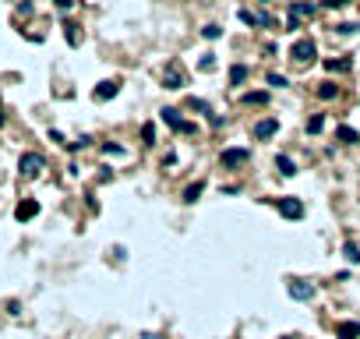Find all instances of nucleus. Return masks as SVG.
<instances>
[{
    "mask_svg": "<svg viewBox=\"0 0 360 339\" xmlns=\"http://www.w3.org/2000/svg\"><path fill=\"white\" fill-rule=\"evenodd\" d=\"M244 103H247V106H265V103H269V92H247Z\"/></svg>",
    "mask_w": 360,
    "mask_h": 339,
    "instance_id": "obj_18",
    "label": "nucleus"
},
{
    "mask_svg": "<svg viewBox=\"0 0 360 339\" xmlns=\"http://www.w3.org/2000/svg\"><path fill=\"white\" fill-rule=\"evenodd\" d=\"M103 152H106V156H124V148H120V145H110V141L103 145Z\"/></svg>",
    "mask_w": 360,
    "mask_h": 339,
    "instance_id": "obj_29",
    "label": "nucleus"
},
{
    "mask_svg": "<svg viewBox=\"0 0 360 339\" xmlns=\"http://www.w3.org/2000/svg\"><path fill=\"white\" fill-rule=\"evenodd\" d=\"M202 191H205V184H202V180L187 184V188H184V202H187V205H194L198 198H202Z\"/></svg>",
    "mask_w": 360,
    "mask_h": 339,
    "instance_id": "obj_12",
    "label": "nucleus"
},
{
    "mask_svg": "<svg viewBox=\"0 0 360 339\" xmlns=\"http://www.w3.org/2000/svg\"><path fill=\"white\" fill-rule=\"evenodd\" d=\"M4 120H7V117H4V110H0V128H4Z\"/></svg>",
    "mask_w": 360,
    "mask_h": 339,
    "instance_id": "obj_34",
    "label": "nucleus"
},
{
    "mask_svg": "<svg viewBox=\"0 0 360 339\" xmlns=\"http://www.w3.org/2000/svg\"><path fill=\"white\" fill-rule=\"evenodd\" d=\"M247 74H251L247 64H233V68H230V85H244V81H247Z\"/></svg>",
    "mask_w": 360,
    "mask_h": 339,
    "instance_id": "obj_11",
    "label": "nucleus"
},
{
    "mask_svg": "<svg viewBox=\"0 0 360 339\" xmlns=\"http://www.w3.org/2000/svg\"><path fill=\"white\" fill-rule=\"evenodd\" d=\"M329 71H350V60H325Z\"/></svg>",
    "mask_w": 360,
    "mask_h": 339,
    "instance_id": "obj_26",
    "label": "nucleus"
},
{
    "mask_svg": "<svg viewBox=\"0 0 360 339\" xmlns=\"http://www.w3.org/2000/svg\"><path fill=\"white\" fill-rule=\"evenodd\" d=\"M64 36H68V43H71V46H78V25L68 21V25H64Z\"/></svg>",
    "mask_w": 360,
    "mask_h": 339,
    "instance_id": "obj_24",
    "label": "nucleus"
},
{
    "mask_svg": "<svg viewBox=\"0 0 360 339\" xmlns=\"http://www.w3.org/2000/svg\"><path fill=\"white\" fill-rule=\"evenodd\" d=\"M202 36H205V39H219V36H222V28H219V25H205V28H202Z\"/></svg>",
    "mask_w": 360,
    "mask_h": 339,
    "instance_id": "obj_25",
    "label": "nucleus"
},
{
    "mask_svg": "<svg viewBox=\"0 0 360 339\" xmlns=\"http://www.w3.org/2000/svg\"><path fill=\"white\" fill-rule=\"evenodd\" d=\"M343 251H346V258H350L353 265L360 262V251H357V244H353V240H346V248H343Z\"/></svg>",
    "mask_w": 360,
    "mask_h": 339,
    "instance_id": "obj_23",
    "label": "nucleus"
},
{
    "mask_svg": "<svg viewBox=\"0 0 360 339\" xmlns=\"http://www.w3.org/2000/svg\"><path fill=\"white\" fill-rule=\"evenodd\" d=\"M53 4H57L60 11H71V4H74V0H53Z\"/></svg>",
    "mask_w": 360,
    "mask_h": 339,
    "instance_id": "obj_32",
    "label": "nucleus"
},
{
    "mask_svg": "<svg viewBox=\"0 0 360 339\" xmlns=\"http://www.w3.org/2000/svg\"><path fill=\"white\" fill-rule=\"evenodd\" d=\"M269 85H272V88H286L289 78H286V74H276V71H272V74H269Z\"/></svg>",
    "mask_w": 360,
    "mask_h": 339,
    "instance_id": "obj_21",
    "label": "nucleus"
},
{
    "mask_svg": "<svg viewBox=\"0 0 360 339\" xmlns=\"http://www.w3.org/2000/svg\"><path fill=\"white\" fill-rule=\"evenodd\" d=\"M276 131H279V120H258V124H254V138H261V141L272 138Z\"/></svg>",
    "mask_w": 360,
    "mask_h": 339,
    "instance_id": "obj_10",
    "label": "nucleus"
},
{
    "mask_svg": "<svg viewBox=\"0 0 360 339\" xmlns=\"http://www.w3.org/2000/svg\"><path fill=\"white\" fill-rule=\"evenodd\" d=\"M142 339H159V336H152V332H148V336H142Z\"/></svg>",
    "mask_w": 360,
    "mask_h": 339,
    "instance_id": "obj_35",
    "label": "nucleus"
},
{
    "mask_svg": "<svg viewBox=\"0 0 360 339\" xmlns=\"http://www.w3.org/2000/svg\"><path fill=\"white\" fill-rule=\"evenodd\" d=\"M283 339H293V336H283Z\"/></svg>",
    "mask_w": 360,
    "mask_h": 339,
    "instance_id": "obj_36",
    "label": "nucleus"
},
{
    "mask_svg": "<svg viewBox=\"0 0 360 339\" xmlns=\"http://www.w3.org/2000/svg\"><path fill=\"white\" fill-rule=\"evenodd\" d=\"M336 32H339V36H353V32H357V25H353V21H346V25H336Z\"/></svg>",
    "mask_w": 360,
    "mask_h": 339,
    "instance_id": "obj_28",
    "label": "nucleus"
},
{
    "mask_svg": "<svg viewBox=\"0 0 360 339\" xmlns=\"http://www.w3.org/2000/svg\"><path fill=\"white\" fill-rule=\"evenodd\" d=\"M336 339H360V322H339L336 325Z\"/></svg>",
    "mask_w": 360,
    "mask_h": 339,
    "instance_id": "obj_9",
    "label": "nucleus"
},
{
    "mask_svg": "<svg viewBox=\"0 0 360 339\" xmlns=\"http://www.w3.org/2000/svg\"><path fill=\"white\" fill-rule=\"evenodd\" d=\"M36 215H39V202H36V198H28V202H21L14 208V219H18V223H28V219H36Z\"/></svg>",
    "mask_w": 360,
    "mask_h": 339,
    "instance_id": "obj_6",
    "label": "nucleus"
},
{
    "mask_svg": "<svg viewBox=\"0 0 360 339\" xmlns=\"http://www.w3.org/2000/svg\"><path fill=\"white\" fill-rule=\"evenodd\" d=\"M43 166H46V159H43L39 152H25V156L18 159V173H21V177H36V173H43Z\"/></svg>",
    "mask_w": 360,
    "mask_h": 339,
    "instance_id": "obj_2",
    "label": "nucleus"
},
{
    "mask_svg": "<svg viewBox=\"0 0 360 339\" xmlns=\"http://www.w3.org/2000/svg\"><path fill=\"white\" fill-rule=\"evenodd\" d=\"M177 131H180V135H194V131H198V128H194V124H191V120H184V124H180V128H177Z\"/></svg>",
    "mask_w": 360,
    "mask_h": 339,
    "instance_id": "obj_30",
    "label": "nucleus"
},
{
    "mask_svg": "<svg viewBox=\"0 0 360 339\" xmlns=\"http://www.w3.org/2000/svg\"><path fill=\"white\" fill-rule=\"evenodd\" d=\"M336 96H339V85H336V81H321V85H318V99L329 103V99H336Z\"/></svg>",
    "mask_w": 360,
    "mask_h": 339,
    "instance_id": "obj_15",
    "label": "nucleus"
},
{
    "mask_svg": "<svg viewBox=\"0 0 360 339\" xmlns=\"http://www.w3.org/2000/svg\"><path fill=\"white\" fill-rule=\"evenodd\" d=\"M276 208H279V215H286V219H300V215H304V202H300V198H293V195L279 198Z\"/></svg>",
    "mask_w": 360,
    "mask_h": 339,
    "instance_id": "obj_3",
    "label": "nucleus"
},
{
    "mask_svg": "<svg viewBox=\"0 0 360 339\" xmlns=\"http://www.w3.org/2000/svg\"><path fill=\"white\" fill-rule=\"evenodd\" d=\"M216 68V60H212V53H205V57H202V71H212Z\"/></svg>",
    "mask_w": 360,
    "mask_h": 339,
    "instance_id": "obj_31",
    "label": "nucleus"
},
{
    "mask_svg": "<svg viewBox=\"0 0 360 339\" xmlns=\"http://www.w3.org/2000/svg\"><path fill=\"white\" fill-rule=\"evenodd\" d=\"M187 106H191V110H202V113H209V103H205V99H194V96H191V99H187Z\"/></svg>",
    "mask_w": 360,
    "mask_h": 339,
    "instance_id": "obj_27",
    "label": "nucleus"
},
{
    "mask_svg": "<svg viewBox=\"0 0 360 339\" xmlns=\"http://www.w3.org/2000/svg\"><path fill=\"white\" fill-rule=\"evenodd\" d=\"M289 14H293V18H311V14H314V4L297 0V4H289Z\"/></svg>",
    "mask_w": 360,
    "mask_h": 339,
    "instance_id": "obj_14",
    "label": "nucleus"
},
{
    "mask_svg": "<svg viewBox=\"0 0 360 339\" xmlns=\"http://www.w3.org/2000/svg\"><path fill=\"white\" fill-rule=\"evenodd\" d=\"M117 92H120V81H117V78H113V81H99V85H95V99H99V103H103V99H113Z\"/></svg>",
    "mask_w": 360,
    "mask_h": 339,
    "instance_id": "obj_8",
    "label": "nucleus"
},
{
    "mask_svg": "<svg viewBox=\"0 0 360 339\" xmlns=\"http://www.w3.org/2000/svg\"><path fill=\"white\" fill-rule=\"evenodd\" d=\"M162 85L166 88H184V71H180V64H170V68L162 71Z\"/></svg>",
    "mask_w": 360,
    "mask_h": 339,
    "instance_id": "obj_5",
    "label": "nucleus"
},
{
    "mask_svg": "<svg viewBox=\"0 0 360 339\" xmlns=\"http://www.w3.org/2000/svg\"><path fill=\"white\" fill-rule=\"evenodd\" d=\"M289 297L293 300H311L314 297V286L311 283H300V279H289Z\"/></svg>",
    "mask_w": 360,
    "mask_h": 339,
    "instance_id": "obj_7",
    "label": "nucleus"
},
{
    "mask_svg": "<svg viewBox=\"0 0 360 339\" xmlns=\"http://www.w3.org/2000/svg\"><path fill=\"white\" fill-rule=\"evenodd\" d=\"M343 4H350V0H325V7H343Z\"/></svg>",
    "mask_w": 360,
    "mask_h": 339,
    "instance_id": "obj_33",
    "label": "nucleus"
},
{
    "mask_svg": "<svg viewBox=\"0 0 360 339\" xmlns=\"http://www.w3.org/2000/svg\"><path fill=\"white\" fill-rule=\"evenodd\" d=\"M142 141L145 145H155V124H145L142 128Z\"/></svg>",
    "mask_w": 360,
    "mask_h": 339,
    "instance_id": "obj_22",
    "label": "nucleus"
},
{
    "mask_svg": "<svg viewBox=\"0 0 360 339\" xmlns=\"http://www.w3.org/2000/svg\"><path fill=\"white\" fill-rule=\"evenodd\" d=\"M276 170H279L283 177H293V173H297V163H293L289 156H276Z\"/></svg>",
    "mask_w": 360,
    "mask_h": 339,
    "instance_id": "obj_13",
    "label": "nucleus"
},
{
    "mask_svg": "<svg viewBox=\"0 0 360 339\" xmlns=\"http://www.w3.org/2000/svg\"><path fill=\"white\" fill-rule=\"evenodd\" d=\"M240 21L254 28V25H261V14H254V11H247V7H244V11H240Z\"/></svg>",
    "mask_w": 360,
    "mask_h": 339,
    "instance_id": "obj_20",
    "label": "nucleus"
},
{
    "mask_svg": "<svg viewBox=\"0 0 360 339\" xmlns=\"http://www.w3.org/2000/svg\"><path fill=\"white\" fill-rule=\"evenodd\" d=\"M314 57H318V46L311 39H297L289 46V60H297V64H314Z\"/></svg>",
    "mask_w": 360,
    "mask_h": 339,
    "instance_id": "obj_1",
    "label": "nucleus"
},
{
    "mask_svg": "<svg viewBox=\"0 0 360 339\" xmlns=\"http://www.w3.org/2000/svg\"><path fill=\"white\" fill-rule=\"evenodd\" d=\"M336 138H339L343 145H357V141H360V135H357V131H353V128H346V124H343V128L336 131Z\"/></svg>",
    "mask_w": 360,
    "mask_h": 339,
    "instance_id": "obj_17",
    "label": "nucleus"
},
{
    "mask_svg": "<svg viewBox=\"0 0 360 339\" xmlns=\"http://www.w3.org/2000/svg\"><path fill=\"white\" fill-rule=\"evenodd\" d=\"M159 117H162V120H166V124H170V128H173V131H177V128H180V124H184V120H180V110H173V106H166V110H162V113H159Z\"/></svg>",
    "mask_w": 360,
    "mask_h": 339,
    "instance_id": "obj_16",
    "label": "nucleus"
},
{
    "mask_svg": "<svg viewBox=\"0 0 360 339\" xmlns=\"http://www.w3.org/2000/svg\"><path fill=\"white\" fill-rule=\"evenodd\" d=\"M321 128H325V117H321V113H314V117L307 120V135H321Z\"/></svg>",
    "mask_w": 360,
    "mask_h": 339,
    "instance_id": "obj_19",
    "label": "nucleus"
},
{
    "mask_svg": "<svg viewBox=\"0 0 360 339\" xmlns=\"http://www.w3.org/2000/svg\"><path fill=\"white\" fill-rule=\"evenodd\" d=\"M247 159H251V148H226V152L219 156L222 166H244Z\"/></svg>",
    "mask_w": 360,
    "mask_h": 339,
    "instance_id": "obj_4",
    "label": "nucleus"
}]
</instances>
